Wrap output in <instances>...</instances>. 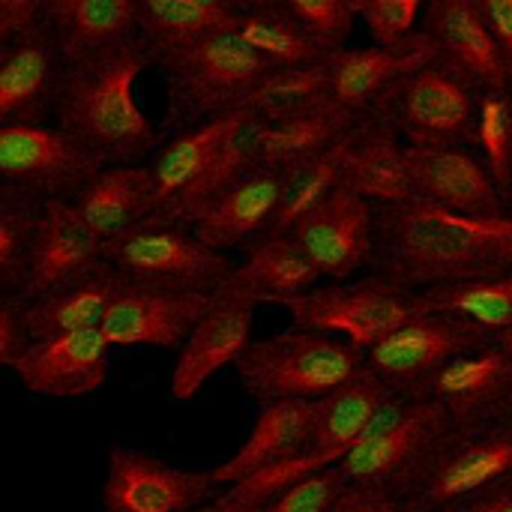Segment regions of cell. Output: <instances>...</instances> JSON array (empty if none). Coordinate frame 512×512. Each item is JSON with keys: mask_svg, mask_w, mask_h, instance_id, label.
<instances>
[{"mask_svg": "<svg viewBox=\"0 0 512 512\" xmlns=\"http://www.w3.org/2000/svg\"><path fill=\"white\" fill-rule=\"evenodd\" d=\"M372 267L411 291L507 276L512 273V213L462 216L420 198L378 204Z\"/></svg>", "mask_w": 512, "mask_h": 512, "instance_id": "6da1fadb", "label": "cell"}, {"mask_svg": "<svg viewBox=\"0 0 512 512\" xmlns=\"http://www.w3.org/2000/svg\"><path fill=\"white\" fill-rule=\"evenodd\" d=\"M144 66L150 57L135 36L63 60L51 114L105 165L141 162L156 147V129L135 102Z\"/></svg>", "mask_w": 512, "mask_h": 512, "instance_id": "7a4b0ae2", "label": "cell"}, {"mask_svg": "<svg viewBox=\"0 0 512 512\" xmlns=\"http://www.w3.org/2000/svg\"><path fill=\"white\" fill-rule=\"evenodd\" d=\"M468 426L429 393H393L339 471L351 486L414 504Z\"/></svg>", "mask_w": 512, "mask_h": 512, "instance_id": "3957f363", "label": "cell"}, {"mask_svg": "<svg viewBox=\"0 0 512 512\" xmlns=\"http://www.w3.org/2000/svg\"><path fill=\"white\" fill-rule=\"evenodd\" d=\"M261 123V114L237 105L177 132L150 165L159 216L192 225L222 192L258 171Z\"/></svg>", "mask_w": 512, "mask_h": 512, "instance_id": "277c9868", "label": "cell"}, {"mask_svg": "<svg viewBox=\"0 0 512 512\" xmlns=\"http://www.w3.org/2000/svg\"><path fill=\"white\" fill-rule=\"evenodd\" d=\"M366 369V351L354 342L294 327L270 339L252 342L237 360L243 390L258 402H318Z\"/></svg>", "mask_w": 512, "mask_h": 512, "instance_id": "5b68a950", "label": "cell"}, {"mask_svg": "<svg viewBox=\"0 0 512 512\" xmlns=\"http://www.w3.org/2000/svg\"><path fill=\"white\" fill-rule=\"evenodd\" d=\"M168 87V129L183 132L219 111L246 102L252 84L270 63L237 33V27L195 39L156 63Z\"/></svg>", "mask_w": 512, "mask_h": 512, "instance_id": "8992f818", "label": "cell"}, {"mask_svg": "<svg viewBox=\"0 0 512 512\" xmlns=\"http://www.w3.org/2000/svg\"><path fill=\"white\" fill-rule=\"evenodd\" d=\"M105 261L132 282L213 294L240 264L207 246L192 225L174 219H153L117 240L105 243Z\"/></svg>", "mask_w": 512, "mask_h": 512, "instance_id": "52a82bcc", "label": "cell"}, {"mask_svg": "<svg viewBox=\"0 0 512 512\" xmlns=\"http://www.w3.org/2000/svg\"><path fill=\"white\" fill-rule=\"evenodd\" d=\"M282 306L291 312L297 327L342 336L363 351L375 348L399 324L426 312L417 291L402 288L381 273L360 282L315 285L312 291L291 297Z\"/></svg>", "mask_w": 512, "mask_h": 512, "instance_id": "ba28073f", "label": "cell"}, {"mask_svg": "<svg viewBox=\"0 0 512 512\" xmlns=\"http://www.w3.org/2000/svg\"><path fill=\"white\" fill-rule=\"evenodd\" d=\"M480 90L432 57L408 72L375 114L387 117L408 144H471Z\"/></svg>", "mask_w": 512, "mask_h": 512, "instance_id": "9c48e42d", "label": "cell"}, {"mask_svg": "<svg viewBox=\"0 0 512 512\" xmlns=\"http://www.w3.org/2000/svg\"><path fill=\"white\" fill-rule=\"evenodd\" d=\"M102 168L105 162L60 126L30 120L0 123V177L9 189L39 201H72Z\"/></svg>", "mask_w": 512, "mask_h": 512, "instance_id": "30bf717a", "label": "cell"}, {"mask_svg": "<svg viewBox=\"0 0 512 512\" xmlns=\"http://www.w3.org/2000/svg\"><path fill=\"white\" fill-rule=\"evenodd\" d=\"M393 393L396 390L366 366L342 390L318 399L315 438H312V447L300 459H294V462H288L282 468L255 474V477H249V480H243V483H237L231 489H240V492H246V495H252L258 501H267L276 489H282V486H288V483H294L300 477H309V474L342 465V459L354 450V444L360 441L369 420L378 414V408Z\"/></svg>", "mask_w": 512, "mask_h": 512, "instance_id": "8fae6325", "label": "cell"}, {"mask_svg": "<svg viewBox=\"0 0 512 512\" xmlns=\"http://www.w3.org/2000/svg\"><path fill=\"white\" fill-rule=\"evenodd\" d=\"M495 339L474 321L450 312H420L366 351V366L396 393L420 390L450 360L480 351Z\"/></svg>", "mask_w": 512, "mask_h": 512, "instance_id": "7c38bea8", "label": "cell"}, {"mask_svg": "<svg viewBox=\"0 0 512 512\" xmlns=\"http://www.w3.org/2000/svg\"><path fill=\"white\" fill-rule=\"evenodd\" d=\"M258 297L234 273L225 285H219L201 318L195 321L189 339L180 348V357L171 372V396L189 402L201 393V387L222 372L225 366L237 363L243 351L252 345V318H255Z\"/></svg>", "mask_w": 512, "mask_h": 512, "instance_id": "4fadbf2b", "label": "cell"}, {"mask_svg": "<svg viewBox=\"0 0 512 512\" xmlns=\"http://www.w3.org/2000/svg\"><path fill=\"white\" fill-rule=\"evenodd\" d=\"M213 471H192L162 462L135 447H117L108 456V474L99 492L102 512H195L216 495Z\"/></svg>", "mask_w": 512, "mask_h": 512, "instance_id": "5bb4252c", "label": "cell"}, {"mask_svg": "<svg viewBox=\"0 0 512 512\" xmlns=\"http://www.w3.org/2000/svg\"><path fill=\"white\" fill-rule=\"evenodd\" d=\"M306 249L321 279L348 282L375 261V204L339 186L288 231Z\"/></svg>", "mask_w": 512, "mask_h": 512, "instance_id": "9a60e30c", "label": "cell"}, {"mask_svg": "<svg viewBox=\"0 0 512 512\" xmlns=\"http://www.w3.org/2000/svg\"><path fill=\"white\" fill-rule=\"evenodd\" d=\"M210 294L132 282L123 276L102 333L114 348H183Z\"/></svg>", "mask_w": 512, "mask_h": 512, "instance_id": "2e32d148", "label": "cell"}, {"mask_svg": "<svg viewBox=\"0 0 512 512\" xmlns=\"http://www.w3.org/2000/svg\"><path fill=\"white\" fill-rule=\"evenodd\" d=\"M414 198L462 216H507L512 210L486 162L465 144H408Z\"/></svg>", "mask_w": 512, "mask_h": 512, "instance_id": "e0dca14e", "label": "cell"}, {"mask_svg": "<svg viewBox=\"0 0 512 512\" xmlns=\"http://www.w3.org/2000/svg\"><path fill=\"white\" fill-rule=\"evenodd\" d=\"M420 30L432 39L438 60L480 93L512 87L510 54L471 0H426Z\"/></svg>", "mask_w": 512, "mask_h": 512, "instance_id": "ac0fdd59", "label": "cell"}, {"mask_svg": "<svg viewBox=\"0 0 512 512\" xmlns=\"http://www.w3.org/2000/svg\"><path fill=\"white\" fill-rule=\"evenodd\" d=\"M105 261V240L84 222L78 207L66 198L42 201V216L21 285L24 300L42 297L75 282Z\"/></svg>", "mask_w": 512, "mask_h": 512, "instance_id": "d6986e66", "label": "cell"}, {"mask_svg": "<svg viewBox=\"0 0 512 512\" xmlns=\"http://www.w3.org/2000/svg\"><path fill=\"white\" fill-rule=\"evenodd\" d=\"M438 57L432 39L417 30L411 39L399 45H375V48H336L330 63V99L357 114L372 117L387 93L414 69Z\"/></svg>", "mask_w": 512, "mask_h": 512, "instance_id": "ffe728a7", "label": "cell"}, {"mask_svg": "<svg viewBox=\"0 0 512 512\" xmlns=\"http://www.w3.org/2000/svg\"><path fill=\"white\" fill-rule=\"evenodd\" d=\"M111 342L99 330L36 339L12 366L24 390L48 399H78L108 381Z\"/></svg>", "mask_w": 512, "mask_h": 512, "instance_id": "44dd1931", "label": "cell"}, {"mask_svg": "<svg viewBox=\"0 0 512 512\" xmlns=\"http://www.w3.org/2000/svg\"><path fill=\"white\" fill-rule=\"evenodd\" d=\"M512 474V417H492L471 423L429 486L414 501L417 512H441L444 507L504 480Z\"/></svg>", "mask_w": 512, "mask_h": 512, "instance_id": "7402d4cb", "label": "cell"}, {"mask_svg": "<svg viewBox=\"0 0 512 512\" xmlns=\"http://www.w3.org/2000/svg\"><path fill=\"white\" fill-rule=\"evenodd\" d=\"M315 426H318V402L291 399V402L261 405L237 453L213 468L216 486L231 489L255 474H264V471H273L300 459L312 447Z\"/></svg>", "mask_w": 512, "mask_h": 512, "instance_id": "603a6c76", "label": "cell"}, {"mask_svg": "<svg viewBox=\"0 0 512 512\" xmlns=\"http://www.w3.org/2000/svg\"><path fill=\"white\" fill-rule=\"evenodd\" d=\"M63 60V48L45 18L9 42H0V123H36L54 102Z\"/></svg>", "mask_w": 512, "mask_h": 512, "instance_id": "cb8c5ba5", "label": "cell"}, {"mask_svg": "<svg viewBox=\"0 0 512 512\" xmlns=\"http://www.w3.org/2000/svg\"><path fill=\"white\" fill-rule=\"evenodd\" d=\"M342 186L378 204H405L414 198L411 168H408V141L399 129L381 117H366L351 138L345 159Z\"/></svg>", "mask_w": 512, "mask_h": 512, "instance_id": "d4e9b609", "label": "cell"}, {"mask_svg": "<svg viewBox=\"0 0 512 512\" xmlns=\"http://www.w3.org/2000/svg\"><path fill=\"white\" fill-rule=\"evenodd\" d=\"M510 387L512 357L498 342H492L480 351L450 360L414 393L435 396L465 423H483L501 417Z\"/></svg>", "mask_w": 512, "mask_h": 512, "instance_id": "484cf974", "label": "cell"}, {"mask_svg": "<svg viewBox=\"0 0 512 512\" xmlns=\"http://www.w3.org/2000/svg\"><path fill=\"white\" fill-rule=\"evenodd\" d=\"M72 204L84 222L108 243L117 240L159 216L153 174L141 162L105 165L75 198Z\"/></svg>", "mask_w": 512, "mask_h": 512, "instance_id": "4316f807", "label": "cell"}, {"mask_svg": "<svg viewBox=\"0 0 512 512\" xmlns=\"http://www.w3.org/2000/svg\"><path fill=\"white\" fill-rule=\"evenodd\" d=\"M282 183H285L282 171L258 168L246 174L192 222V231L219 252L249 246L261 234H267L279 210Z\"/></svg>", "mask_w": 512, "mask_h": 512, "instance_id": "83f0119b", "label": "cell"}, {"mask_svg": "<svg viewBox=\"0 0 512 512\" xmlns=\"http://www.w3.org/2000/svg\"><path fill=\"white\" fill-rule=\"evenodd\" d=\"M120 282L123 273L114 270L108 261H102L96 270L78 276L75 282L54 288L42 297L24 300V318L33 342L63 333L99 330Z\"/></svg>", "mask_w": 512, "mask_h": 512, "instance_id": "f1b7e54d", "label": "cell"}, {"mask_svg": "<svg viewBox=\"0 0 512 512\" xmlns=\"http://www.w3.org/2000/svg\"><path fill=\"white\" fill-rule=\"evenodd\" d=\"M363 120L366 117L339 108L333 99L279 120H264L258 132V168L285 174L315 153L333 147Z\"/></svg>", "mask_w": 512, "mask_h": 512, "instance_id": "f546056e", "label": "cell"}, {"mask_svg": "<svg viewBox=\"0 0 512 512\" xmlns=\"http://www.w3.org/2000/svg\"><path fill=\"white\" fill-rule=\"evenodd\" d=\"M138 30L135 39L147 51L150 63H159L165 54L231 30L240 24V9H222L201 0H135Z\"/></svg>", "mask_w": 512, "mask_h": 512, "instance_id": "4dcf8cb0", "label": "cell"}, {"mask_svg": "<svg viewBox=\"0 0 512 512\" xmlns=\"http://www.w3.org/2000/svg\"><path fill=\"white\" fill-rule=\"evenodd\" d=\"M243 282L252 288L258 303H285L312 291L321 279L318 267L294 234H261L246 246V261L237 267Z\"/></svg>", "mask_w": 512, "mask_h": 512, "instance_id": "1f68e13d", "label": "cell"}, {"mask_svg": "<svg viewBox=\"0 0 512 512\" xmlns=\"http://www.w3.org/2000/svg\"><path fill=\"white\" fill-rule=\"evenodd\" d=\"M45 24L54 30L63 57L132 39L138 30L135 0H48Z\"/></svg>", "mask_w": 512, "mask_h": 512, "instance_id": "d6a6232c", "label": "cell"}, {"mask_svg": "<svg viewBox=\"0 0 512 512\" xmlns=\"http://www.w3.org/2000/svg\"><path fill=\"white\" fill-rule=\"evenodd\" d=\"M237 33L270 63V66H300L327 60L336 48L297 21L285 6H264L240 12Z\"/></svg>", "mask_w": 512, "mask_h": 512, "instance_id": "836d02e7", "label": "cell"}, {"mask_svg": "<svg viewBox=\"0 0 512 512\" xmlns=\"http://www.w3.org/2000/svg\"><path fill=\"white\" fill-rule=\"evenodd\" d=\"M354 129L345 138H339L333 147H327V150L315 153L312 159H306V162L294 165L291 171H285L279 210H276V216H273V222H270L267 231H273V234L291 231L300 222V216H306L315 204H321L333 189L342 186L345 159H348V150H351Z\"/></svg>", "mask_w": 512, "mask_h": 512, "instance_id": "e575fe53", "label": "cell"}, {"mask_svg": "<svg viewBox=\"0 0 512 512\" xmlns=\"http://www.w3.org/2000/svg\"><path fill=\"white\" fill-rule=\"evenodd\" d=\"M330 99V63L270 66L249 90L246 102L264 120H279Z\"/></svg>", "mask_w": 512, "mask_h": 512, "instance_id": "d590c367", "label": "cell"}, {"mask_svg": "<svg viewBox=\"0 0 512 512\" xmlns=\"http://www.w3.org/2000/svg\"><path fill=\"white\" fill-rule=\"evenodd\" d=\"M417 297L432 312H450V315H462L474 321L492 339L512 327V273L423 288L417 291Z\"/></svg>", "mask_w": 512, "mask_h": 512, "instance_id": "8d00e7d4", "label": "cell"}, {"mask_svg": "<svg viewBox=\"0 0 512 512\" xmlns=\"http://www.w3.org/2000/svg\"><path fill=\"white\" fill-rule=\"evenodd\" d=\"M42 216V201L3 186L0 192V285L3 294H21L36 228Z\"/></svg>", "mask_w": 512, "mask_h": 512, "instance_id": "74e56055", "label": "cell"}, {"mask_svg": "<svg viewBox=\"0 0 512 512\" xmlns=\"http://www.w3.org/2000/svg\"><path fill=\"white\" fill-rule=\"evenodd\" d=\"M471 144L480 150V159L498 180L507 201H512V87L480 93Z\"/></svg>", "mask_w": 512, "mask_h": 512, "instance_id": "f35d334b", "label": "cell"}, {"mask_svg": "<svg viewBox=\"0 0 512 512\" xmlns=\"http://www.w3.org/2000/svg\"><path fill=\"white\" fill-rule=\"evenodd\" d=\"M345 486H348V480L336 465V468L300 477V480L276 489L258 507V512H327Z\"/></svg>", "mask_w": 512, "mask_h": 512, "instance_id": "ab89813d", "label": "cell"}, {"mask_svg": "<svg viewBox=\"0 0 512 512\" xmlns=\"http://www.w3.org/2000/svg\"><path fill=\"white\" fill-rule=\"evenodd\" d=\"M354 15L369 27L375 45H399L417 33L426 0H351Z\"/></svg>", "mask_w": 512, "mask_h": 512, "instance_id": "60d3db41", "label": "cell"}, {"mask_svg": "<svg viewBox=\"0 0 512 512\" xmlns=\"http://www.w3.org/2000/svg\"><path fill=\"white\" fill-rule=\"evenodd\" d=\"M282 6L333 48L345 45L357 18L351 0H282Z\"/></svg>", "mask_w": 512, "mask_h": 512, "instance_id": "b9f144b4", "label": "cell"}, {"mask_svg": "<svg viewBox=\"0 0 512 512\" xmlns=\"http://www.w3.org/2000/svg\"><path fill=\"white\" fill-rule=\"evenodd\" d=\"M30 345H33V336H30V327L24 318V297L3 294V300H0V363L12 369Z\"/></svg>", "mask_w": 512, "mask_h": 512, "instance_id": "7bdbcfd3", "label": "cell"}, {"mask_svg": "<svg viewBox=\"0 0 512 512\" xmlns=\"http://www.w3.org/2000/svg\"><path fill=\"white\" fill-rule=\"evenodd\" d=\"M327 512H417V507L411 501L390 498V495L369 492V489H360V486H351L348 483L339 492V498L330 504Z\"/></svg>", "mask_w": 512, "mask_h": 512, "instance_id": "ee69618b", "label": "cell"}, {"mask_svg": "<svg viewBox=\"0 0 512 512\" xmlns=\"http://www.w3.org/2000/svg\"><path fill=\"white\" fill-rule=\"evenodd\" d=\"M48 0H0V42L24 33L45 18Z\"/></svg>", "mask_w": 512, "mask_h": 512, "instance_id": "f6af8a7d", "label": "cell"}, {"mask_svg": "<svg viewBox=\"0 0 512 512\" xmlns=\"http://www.w3.org/2000/svg\"><path fill=\"white\" fill-rule=\"evenodd\" d=\"M441 512H512V474L492 483V486H486V489H480V492H474V495H468V498H462V501H456V504H450V507H444Z\"/></svg>", "mask_w": 512, "mask_h": 512, "instance_id": "bcb514c9", "label": "cell"}, {"mask_svg": "<svg viewBox=\"0 0 512 512\" xmlns=\"http://www.w3.org/2000/svg\"><path fill=\"white\" fill-rule=\"evenodd\" d=\"M471 3L483 15V21L495 30V36L501 39L512 60V0H471Z\"/></svg>", "mask_w": 512, "mask_h": 512, "instance_id": "7dc6e473", "label": "cell"}, {"mask_svg": "<svg viewBox=\"0 0 512 512\" xmlns=\"http://www.w3.org/2000/svg\"><path fill=\"white\" fill-rule=\"evenodd\" d=\"M261 504H264V501H258V498L240 492V489H228V492L216 495L213 501H207L201 510L195 512H258Z\"/></svg>", "mask_w": 512, "mask_h": 512, "instance_id": "c3c4849f", "label": "cell"}, {"mask_svg": "<svg viewBox=\"0 0 512 512\" xmlns=\"http://www.w3.org/2000/svg\"><path fill=\"white\" fill-rule=\"evenodd\" d=\"M234 6H237L240 12H246V9H264V6H282V0H234Z\"/></svg>", "mask_w": 512, "mask_h": 512, "instance_id": "681fc988", "label": "cell"}, {"mask_svg": "<svg viewBox=\"0 0 512 512\" xmlns=\"http://www.w3.org/2000/svg\"><path fill=\"white\" fill-rule=\"evenodd\" d=\"M495 342H498V345H501V348H504V351L512 357V327H507L504 333H498V336H495Z\"/></svg>", "mask_w": 512, "mask_h": 512, "instance_id": "f907efd6", "label": "cell"}, {"mask_svg": "<svg viewBox=\"0 0 512 512\" xmlns=\"http://www.w3.org/2000/svg\"><path fill=\"white\" fill-rule=\"evenodd\" d=\"M201 3H210V6H222V9H237L234 0H201Z\"/></svg>", "mask_w": 512, "mask_h": 512, "instance_id": "816d5d0a", "label": "cell"}, {"mask_svg": "<svg viewBox=\"0 0 512 512\" xmlns=\"http://www.w3.org/2000/svg\"><path fill=\"white\" fill-rule=\"evenodd\" d=\"M501 417H512V387H510V393H507V402H504V408H501Z\"/></svg>", "mask_w": 512, "mask_h": 512, "instance_id": "f5cc1de1", "label": "cell"}, {"mask_svg": "<svg viewBox=\"0 0 512 512\" xmlns=\"http://www.w3.org/2000/svg\"><path fill=\"white\" fill-rule=\"evenodd\" d=\"M510 66H512V60H510Z\"/></svg>", "mask_w": 512, "mask_h": 512, "instance_id": "db71d44e", "label": "cell"}]
</instances>
